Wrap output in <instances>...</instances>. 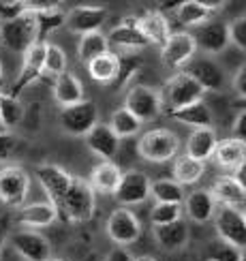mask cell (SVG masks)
<instances>
[{"label": "cell", "mask_w": 246, "mask_h": 261, "mask_svg": "<svg viewBox=\"0 0 246 261\" xmlns=\"http://www.w3.org/2000/svg\"><path fill=\"white\" fill-rule=\"evenodd\" d=\"M116 201L120 203V208H128V205H139L148 201L150 197V178L142 169H128L122 171L120 184L114 193Z\"/></svg>", "instance_id": "11"}, {"label": "cell", "mask_w": 246, "mask_h": 261, "mask_svg": "<svg viewBox=\"0 0 246 261\" xmlns=\"http://www.w3.org/2000/svg\"><path fill=\"white\" fill-rule=\"evenodd\" d=\"M197 43L193 39L190 32H171L169 39L165 41V45L160 47V60L167 69L182 71L184 64L195 58Z\"/></svg>", "instance_id": "10"}, {"label": "cell", "mask_w": 246, "mask_h": 261, "mask_svg": "<svg viewBox=\"0 0 246 261\" xmlns=\"http://www.w3.org/2000/svg\"><path fill=\"white\" fill-rule=\"evenodd\" d=\"M107 51H110V43H107V37L101 30L81 35L79 41H77V56L84 64H88L90 60L103 56V54H107Z\"/></svg>", "instance_id": "33"}, {"label": "cell", "mask_w": 246, "mask_h": 261, "mask_svg": "<svg viewBox=\"0 0 246 261\" xmlns=\"http://www.w3.org/2000/svg\"><path fill=\"white\" fill-rule=\"evenodd\" d=\"M231 137L238 141H246V112L240 110V114L235 116L233 126H231Z\"/></svg>", "instance_id": "44"}, {"label": "cell", "mask_w": 246, "mask_h": 261, "mask_svg": "<svg viewBox=\"0 0 246 261\" xmlns=\"http://www.w3.org/2000/svg\"><path fill=\"white\" fill-rule=\"evenodd\" d=\"M47 261H62V259H47Z\"/></svg>", "instance_id": "51"}, {"label": "cell", "mask_w": 246, "mask_h": 261, "mask_svg": "<svg viewBox=\"0 0 246 261\" xmlns=\"http://www.w3.org/2000/svg\"><path fill=\"white\" fill-rule=\"evenodd\" d=\"M30 193V176L19 165L0 167V203L7 208H21Z\"/></svg>", "instance_id": "5"}, {"label": "cell", "mask_w": 246, "mask_h": 261, "mask_svg": "<svg viewBox=\"0 0 246 261\" xmlns=\"http://www.w3.org/2000/svg\"><path fill=\"white\" fill-rule=\"evenodd\" d=\"M45 45L47 43H35L30 49H26L21 54V67H19V73L11 86L9 94L19 99V94L24 92L28 86L35 84L41 75H43V58H45Z\"/></svg>", "instance_id": "12"}, {"label": "cell", "mask_w": 246, "mask_h": 261, "mask_svg": "<svg viewBox=\"0 0 246 261\" xmlns=\"http://www.w3.org/2000/svg\"><path fill=\"white\" fill-rule=\"evenodd\" d=\"M13 251L24 261H47L51 259V244L43 233L32 229H19L9 236Z\"/></svg>", "instance_id": "13"}, {"label": "cell", "mask_w": 246, "mask_h": 261, "mask_svg": "<svg viewBox=\"0 0 246 261\" xmlns=\"http://www.w3.org/2000/svg\"><path fill=\"white\" fill-rule=\"evenodd\" d=\"M5 244H7V233L0 229V253H3V248H5Z\"/></svg>", "instance_id": "49"}, {"label": "cell", "mask_w": 246, "mask_h": 261, "mask_svg": "<svg viewBox=\"0 0 246 261\" xmlns=\"http://www.w3.org/2000/svg\"><path fill=\"white\" fill-rule=\"evenodd\" d=\"M216 144H218V137H216V130H214L212 126L195 128L186 139V152L184 154L195 159V161L206 163L208 159H212L214 150H216Z\"/></svg>", "instance_id": "25"}, {"label": "cell", "mask_w": 246, "mask_h": 261, "mask_svg": "<svg viewBox=\"0 0 246 261\" xmlns=\"http://www.w3.org/2000/svg\"><path fill=\"white\" fill-rule=\"evenodd\" d=\"M201 259L203 261H244L242 251L225 244L218 238L206 244V248H203V253H201Z\"/></svg>", "instance_id": "38"}, {"label": "cell", "mask_w": 246, "mask_h": 261, "mask_svg": "<svg viewBox=\"0 0 246 261\" xmlns=\"http://www.w3.org/2000/svg\"><path fill=\"white\" fill-rule=\"evenodd\" d=\"M24 120V105L9 92H0V128L11 130Z\"/></svg>", "instance_id": "36"}, {"label": "cell", "mask_w": 246, "mask_h": 261, "mask_svg": "<svg viewBox=\"0 0 246 261\" xmlns=\"http://www.w3.org/2000/svg\"><path fill=\"white\" fill-rule=\"evenodd\" d=\"M107 37V43L110 45H116L120 49H128V51H137L148 47V41L144 39V35L137 28V17H124L120 24L114 26L110 30Z\"/></svg>", "instance_id": "20"}, {"label": "cell", "mask_w": 246, "mask_h": 261, "mask_svg": "<svg viewBox=\"0 0 246 261\" xmlns=\"http://www.w3.org/2000/svg\"><path fill=\"white\" fill-rule=\"evenodd\" d=\"M120 178H122V169L114 161H101L92 167L90 178L86 182L90 184L94 195H114L118 184H120Z\"/></svg>", "instance_id": "21"}, {"label": "cell", "mask_w": 246, "mask_h": 261, "mask_svg": "<svg viewBox=\"0 0 246 261\" xmlns=\"http://www.w3.org/2000/svg\"><path fill=\"white\" fill-rule=\"evenodd\" d=\"M227 37L229 45H235L238 49H246V17H235L227 24Z\"/></svg>", "instance_id": "42"}, {"label": "cell", "mask_w": 246, "mask_h": 261, "mask_svg": "<svg viewBox=\"0 0 246 261\" xmlns=\"http://www.w3.org/2000/svg\"><path fill=\"white\" fill-rule=\"evenodd\" d=\"M197 43V49L206 54H221L227 49L229 37H227V24L225 21H210V24L199 26L197 35H193Z\"/></svg>", "instance_id": "22"}, {"label": "cell", "mask_w": 246, "mask_h": 261, "mask_svg": "<svg viewBox=\"0 0 246 261\" xmlns=\"http://www.w3.org/2000/svg\"><path fill=\"white\" fill-rule=\"evenodd\" d=\"M182 73L195 80L203 92H221L225 86V71L212 58H193L184 64Z\"/></svg>", "instance_id": "15"}, {"label": "cell", "mask_w": 246, "mask_h": 261, "mask_svg": "<svg viewBox=\"0 0 246 261\" xmlns=\"http://www.w3.org/2000/svg\"><path fill=\"white\" fill-rule=\"evenodd\" d=\"M212 159L216 161V165L223 169H238L240 165H246V141H238L233 137H227L216 144Z\"/></svg>", "instance_id": "27"}, {"label": "cell", "mask_w": 246, "mask_h": 261, "mask_svg": "<svg viewBox=\"0 0 246 261\" xmlns=\"http://www.w3.org/2000/svg\"><path fill=\"white\" fill-rule=\"evenodd\" d=\"M176 221H182V205L180 203H154L152 210H150V223H152V227L169 225Z\"/></svg>", "instance_id": "40"}, {"label": "cell", "mask_w": 246, "mask_h": 261, "mask_svg": "<svg viewBox=\"0 0 246 261\" xmlns=\"http://www.w3.org/2000/svg\"><path fill=\"white\" fill-rule=\"evenodd\" d=\"M231 86H233V90L240 94V99H244V96H246V69H244V67L233 75Z\"/></svg>", "instance_id": "45"}, {"label": "cell", "mask_w": 246, "mask_h": 261, "mask_svg": "<svg viewBox=\"0 0 246 261\" xmlns=\"http://www.w3.org/2000/svg\"><path fill=\"white\" fill-rule=\"evenodd\" d=\"M133 261H158V259H154L152 255H142V257H135Z\"/></svg>", "instance_id": "50"}, {"label": "cell", "mask_w": 246, "mask_h": 261, "mask_svg": "<svg viewBox=\"0 0 246 261\" xmlns=\"http://www.w3.org/2000/svg\"><path fill=\"white\" fill-rule=\"evenodd\" d=\"M26 11H35L30 0H0V21L15 19Z\"/></svg>", "instance_id": "41"}, {"label": "cell", "mask_w": 246, "mask_h": 261, "mask_svg": "<svg viewBox=\"0 0 246 261\" xmlns=\"http://www.w3.org/2000/svg\"><path fill=\"white\" fill-rule=\"evenodd\" d=\"M21 146V139L11 135L9 130H0V161H9L13 159Z\"/></svg>", "instance_id": "43"}, {"label": "cell", "mask_w": 246, "mask_h": 261, "mask_svg": "<svg viewBox=\"0 0 246 261\" xmlns=\"http://www.w3.org/2000/svg\"><path fill=\"white\" fill-rule=\"evenodd\" d=\"M86 146H88V150L99 159L112 161V159H116L118 150H120V139L116 137V133L110 128V124L96 122L90 128V133L86 135Z\"/></svg>", "instance_id": "19"}, {"label": "cell", "mask_w": 246, "mask_h": 261, "mask_svg": "<svg viewBox=\"0 0 246 261\" xmlns=\"http://www.w3.org/2000/svg\"><path fill=\"white\" fill-rule=\"evenodd\" d=\"M35 176L41 184V189L45 191L47 201H51L53 205H58L62 201L64 193L69 191L73 182V173L62 169L60 165H53V163H41V165H37Z\"/></svg>", "instance_id": "14"}, {"label": "cell", "mask_w": 246, "mask_h": 261, "mask_svg": "<svg viewBox=\"0 0 246 261\" xmlns=\"http://www.w3.org/2000/svg\"><path fill=\"white\" fill-rule=\"evenodd\" d=\"M53 99L62 107H71L75 103H81L86 96H84V84L79 82L77 75L71 71L60 73L56 82H53Z\"/></svg>", "instance_id": "26"}, {"label": "cell", "mask_w": 246, "mask_h": 261, "mask_svg": "<svg viewBox=\"0 0 246 261\" xmlns=\"http://www.w3.org/2000/svg\"><path fill=\"white\" fill-rule=\"evenodd\" d=\"M152 236L156 244L163 248V251H180L188 244V227L184 221H176V223H169V225H160L152 229Z\"/></svg>", "instance_id": "28"}, {"label": "cell", "mask_w": 246, "mask_h": 261, "mask_svg": "<svg viewBox=\"0 0 246 261\" xmlns=\"http://www.w3.org/2000/svg\"><path fill=\"white\" fill-rule=\"evenodd\" d=\"M0 92H7V90H5V71H3V62H0Z\"/></svg>", "instance_id": "48"}, {"label": "cell", "mask_w": 246, "mask_h": 261, "mask_svg": "<svg viewBox=\"0 0 246 261\" xmlns=\"http://www.w3.org/2000/svg\"><path fill=\"white\" fill-rule=\"evenodd\" d=\"M96 122H99V110L90 99H84L71 107H62L60 112V126L71 137H86Z\"/></svg>", "instance_id": "7"}, {"label": "cell", "mask_w": 246, "mask_h": 261, "mask_svg": "<svg viewBox=\"0 0 246 261\" xmlns=\"http://www.w3.org/2000/svg\"><path fill=\"white\" fill-rule=\"evenodd\" d=\"M0 130H3V128H0Z\"/></svg>", "instance_id": "52"}, {"label": "cell", "mask_w": 246, "mask_h": 261, "mask_svg": "<svg viewBox=\"0 0 246 261\" xmlns=\"http://www.w3.org/2000/svg\"><path fill=\"white\" fill-rule=\"evenodd\" d=\"M64 17H67V13L60 9L58 3H51L45 9L35 11V19H37V43H47L45 39L51 35V32L64 26Z\"/></svg>", "instance_id": "30"}, {"label": "cell", "mask_w": 246, "mask_h": 261, "mask_svg": "<svg viewBox=\"0 0 246 261\" xmlns=\"http://www.w3.org/2000/svg\"><path fill=\"white\" fill-rule=\"evenodd\" d=\"M107 19V9L105 7H94V5H79L73 7L67 17H64V26L67 30L75 35H88V32L101 30L103 21Z\"/></svg>", "instance_id": "16"}, {"label": "cell", "mask_w": 246, "mask_h": 261, "mask_svg": "<svg viewBox=\"0 0 246 261\" xmlns=\"http://www.w3.org/2000/svg\"><path fill=\"white\" fill-rule=\"evenodd\" d=\"M203 92L199 88V84L195 80H190L186 73H176L174 77H169L165 82V86L158 90V99H160V107H163L165 114L178 112L182 107L193 105L203 101Z\"/></svg>", "instance_id": "3"}, {"label": "cell", "mask_w": 246, "mask_h": 261, "mask_svg": "<svg viewBox=\"0 0 246 261\" xmlns=\"http://www.w3.org/2000/svg\"><path fill=\"white\" fill-rule=\"evenodd\" d=\"M182 141L169 128H150L137 141V154L148 163H167L180 154Z\"/></svg>", "instance_id": "2"}, {"label": "cell", "mask_w": 246, "mask_h": 261, "mask_svg": "<svg viewBox=\"0 0 246 261\" xmlns=\"http://www.w3.org/2000/svg\"><path fill=\"white\" fill-rule=\"evenodd\" d=\"M86 69H88V75L94 82L110 84V82L118 80V75H120V56L107 51V54H103V56L90 60L88 64H86Z\"/></svg>", "instance_id": "32"}, {"label": "cell", "mask_w": 246, "mask_h": 261, "mask_svg": "<svg viewBox=\"0 0 246 261\" xmlns=\"http://www.w3.org/2000/svg\"><path fill=\"white\" fill-rule=\"evenodd\" d=\"M110 128L116 133L118 139H124V137H133L139 133V128H142V122L137 120V118L131 114V112H126L124 107H120V110H116L110 118Z\"/></svg>", "instance_id": "37"}, {"label": "cell", "mask_w": 246, "mask_h": 261, "mask_svg": "<svg viewBox=\"0 0 246 261\" xmlns=\"http://www.w3.org/2000/svg\"><path fill=\"white\" fill-rule=\"evenodd\" d=\"M137 28L148 41V45H158L163 47L165 41L171 35L169 21L160 11H146L142 17H137Z\"/></svg>", "instance_id": "23"}, {"label": "cell", "mask_w": 246, "mask_h": 261, "mask_svg": "<svg viewBox=\"0 0 246 261\" xmlns=\"http://www.w3.org/2000/svg\"><path fill=\"white\" fill-rule=\"evenodd\" d=\"M167 116L171 118V120L180 122V124L190 126L193 130H195V128H208V126H212V122H214L210 107L203 103V101L193 103V105H186V107H182V110L171 112V114H167Z\"/></svg>", "instance_id": "29"}, {"label": "cell", "mask_w": 246, "mask_h": 261, "mask_svg": "<svg viewBox=\"0 0 246 261\" xmlns=\"http://www.w3.org/2000/svg\"><path fill=\"white\" fill-rule=\"evenodd\" d=\"M135 257L126 251V248H122V246H116V248H112L110 251V255L105 257V261H133Z\"/></svg>", "instance_id": "46"}, {"label": "cell", "mask_w": 246, "mask_h": 261, "mask_svg": "<svg viewBox=\"0 0 246 261\" xmlns=\"http://www.w3.org/2000/svg\"><path fill=\"white\" fill-rule=\"evenodd\" d=\"M150 195L156 199V203H180V205L186 197L184 187H180L171 178H158L150 182Z\"/></svg>", "instance_id": "35"}, {"label": "cell", "mask_w": 246, "mask_h": 261, "mask_svg": "<svg viewBox=\"0 0 246 261\" xmlns=\"http://www.w3.org/2000/svg\"><path fill=\"white\" fill-rule=\"evenodd\" d=\"M124 110L131 112L142 124L156 120L163 114L158 90L150 88V86H133V88H128L124 96Z\"/></svg>", "instance_id": "8"}, {"label": "cell", "mask_w": 246, "mask_h": 261, "mask_svg": "<svg viewBox=\"0 0 246 261\" xmlns=\"http://www.w3.org/2000/svg\"><path fill=\"white\" fill-rule=\"evenodd\" d=\"M58 216H62L69 223H88L96 212V195L92 193L90 184L73 176L69 191L64 193L62 201L56 205Z\"/></svg>", "instance_id": "1"}, {"label": "cell", "mask_w": 246, "mask_h": 261, "mask_svg": "<svg viewBox=\"0 0 246 261\" xmlns=\"http://www.w3.org/2000/svg\"><path fill=\"white\" fill-rule=\"evenodd\" d=\"M212 199L216 201V205L221 208H231V210H238L244 212V205H246V187L238 184L233 178L229 176H223L218 180H214L212 189H208Z\"/></svg>", "instance_id": "18"}, {"label": "cell", "mask_w": 246, "mask_h": 261, "mask_svg": "<svg viewBox=\"0 0 246 261\" xmlns=\"http://www.w3.org/2000/svg\"><path fill=\"white\" fill-rule=\"evenodd\" d=\"M176 17L182 26L193 28V26H203L212 17V11L201 3V0H186V3H178Z\"/></svg>", "instance_id": "34"}, {"label": "cell", "mask_w": 246, "mask_h": 261, "mask_svg": "<svg viewBox=\"0 0 246 261\" xmlns=\"http://www.w3.org/2000/svg\"><path fill=\"white\" fill-rule=\"evenodd\" d=\"M214 229H216L218 240L229 244L238 251H244L246 246V214L231 210V208H221L214 212Z\"/></svg>", "instance_id": "9"}, {"label": "cell", "mask_w": 246, "mask_h": 261, "mask_svg": "<svg viewBox=\"0 0 246 261\" xmlns=\"http://www.w3.org/2000/svg\"><path fill=\"white\" fill-rule=\"evenodd\" d=\"M203 173H206V163L195 161L186 154L174 159V167H171V180H176L180 187H188V184H197Z\"/></svg>", "instance_id": "31"}, {"label": "cell", "mask_w": 246, "mask_h": 261, "mask_svg": "<svg viewBox=\"0 0 246 261\" xmlns=\"http://www.w3.org/2000/svg\"><path fill=\"white\" fill-rule=\"evenodd\" d=\"M229 178H233V180L238 182V184H242V187H246V165H240L238 169H233Z\"/></svg>", "instance_id": "47"}, {"label": "cell", "mask_w": 246, "mask_h": 261, "mask_svg": "<svg viewBox=\"0 0 246 261\" xmlns=\"http://www.w3.org/2000/svg\"><path fill=\"white\" fill-rule=\"evenodd\" d=\"M105 231L114 244L126 248L128 244H135L142 238V221H139V216L133 210L116 208L107 216Z\"/></svg>", "instance_id": "6"}, {"label": "cell", "mask_w": 246, "mask_h": 261, "mask_svg": "<svg viewBox=\"0 0 246 261\" xmlns=\"http://www.w3.org/2000/svg\"><path fill=\"white\" fill-rule=\"evenodd\" d=\"M182 203H184L182 205V210H186L188 219L193 223H199V225L212 221L214 212H216V201L212 199V195H210L208 189H197V191L188 193Z\"/></svg>", "instance_id": "24"}, {"label": "cell", "mask_w": 246, "mask_h": 261, "mask_svg": "<svg viewBox=\"0 0 246 261\" xmlns=\"http://www.w3.org/2000/svg\"><path fill=\"white\" fill-rule=\"evenodd\" d=\"M56 221H58V210L51 201L24 203L15 212V223L21 225L24 229H32V231L41 229V227H49Z\"/></svg>", "instance_id": "17"}, {"label": "cell", "mask_w": 246, "mask_h": 261, "mask_svg": "<svg viewBox=\"0 0 246 261\" xmlns=\"http://www.w3.org/2000/svg\"><path fill=\"white\" fill-rule=\"evenodd\" d=\"M67 71V54L56 43H47L45 45V58H43V75H51L58 77L60 73Z\"/></svg>", "instance_id": "39"}, {"label": "cell", "mask_w": 246, "mask_h": 261, "mask_svg": "<svg viewBox=\"0 0 246 261\" xmlns=\"http://www.w3.org/2000/svg\"><path fill=\"white\" fill-rule=\"evenodd\" d=\"M0 43L13 54H24L37 43L35 11H26L15 19L0 21Z\"/></svg>", "instance_id": "4"}]
</instances>
